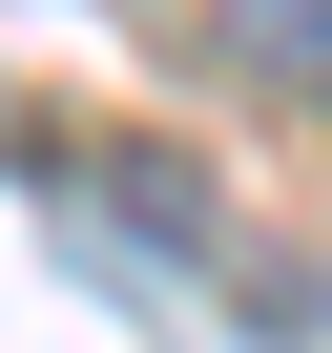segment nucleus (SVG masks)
<instances>
[{"instance_id":"nucleus-1","label":"nucleus","mask_w":332,"mask_h":353,"mask_svg":"<svg viewBox=\"0 0 332 353\" xmlns=\"http://www.w3.org/2000/svg\"><path fill=\"white\" fill-rule=\"evenodd\" d=\"M229 63H270V83L332 104V0H229Z\"/></svg>"}]
</instances>
